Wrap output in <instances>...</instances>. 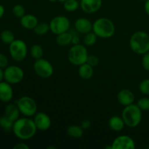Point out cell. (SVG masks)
Segmentation results:
<instances>
[{"mask_svg":"<svg viewBox=\"0 0 149 149\" xmlns=\"http://www.w3.org/2000/svg\"><path fill=\"white\" fill-rule=\"evenodd\" d=\"M125 123L122 117L118 116H113L109 119V127L111 130L115 132H120L125 128Z\"/></svg>","mask_w":149,"mask_h":149,"instance_id":"cell-18","label":"cell"},{"mask_svg":"<svg viewBox=\"0 0 149 149\" xmlns=\"http://www.w3.org/2000/svg\"><path fill=\"white\" fill-rule=\"evenodd\" d=\"M140 1H146V0H140Z\"/></svg>","mask_w":149,"mask_h":149,"instance_id":"cell-43","label":"cell"},{"mask_svg":"<svg viewBox=\"0 0 149 149\" xmlns=\"http://www.w3.org/2000/svg\"><path fill=\"white\" fill-rule=\"evenodd\" d=\"M111 146L112 149H135V143L131 137L122 135L113 140Z\"/></svg>","mask_w":149,"mask_h":149,"instance_id":"cell-11","label":"cell"},{"mask_svg":"<svg viewBox=\"0 0 149 149\" xmlns=\"http://www.w3.org/2000/svg\"><path fill=\"white\" fill-rule=\"evenodd\" d=\"M16 105L18 107L20 113L26 117L34 116L37 111V104L34 99L29 96L20 97L16 100Z\"/></svg>","mask_w":149,"mask_h":149,"instance_id":"cell-6","label":"cell"},{"mask_svg":"<svg viewBox=\"0 0 149 149\" xmlns=\"http://www.w3.org/2000/svg\"><path fill=\"white\" fill-rule=\"evenodd\" d=\"M142 111L137 104L125 106L122 113V117L125 125L128 127L135 128L140 125L142 120Z\"/></svg>","mask_w":149,"mask_h":149,"instance_id":"cell-3","label":"cell"},{"mask_svg":"<svg viewBox=\"0 0 149 149\" xmlns=\"http://www.w3.org/2000/svg\"><path fill=\"white\" fill-rule=\"evenodd\" d=\"M130 47L132 52L138 55L149 52V35L143 31L135 32L130 39Z\"/></svg>","mask_w":149,"mask_h":149,"instance_id":"cell-2","label":"cell"},{"mask_svg":"<svg viewBox=\"0 0 149 149\" xmlns=\"http://www.w3.org/2000/svg\"><path fill=\"white\" fill-rule=\"evenodd\" d=\"M0 38L2 42L7 45H10L15 40V36L13 32L10 30L3 31L0 35Z\"/></svg>","mask_w":149,"mask_h":149,"instance_id":"cell-28","label":"cell"},{"mask_svg":"<svg viewBox=\"0 0 149 149\" xmlns=\"http://www.w3.org/2000/svg\"><path fill=\"white\" fill-rule=\"evenodd\" d=\"M144 10L146 13L149 16V0H146L145 4H144Z\"/></svg>","mask_w":149,"mask_h":149,"instance_id":"cell-38","label":"cell"},{"mask_svg":"<svg viewBox=\"0 0 149 149\" xmlns=\"http://www.w3.org/2000/svg\"><path fill=\"white\" fill-rule=\"evenodd\" d=\"M49 29L52 33L58 35L63 32L68 31L71 23L69 19L63 15H58L54 17L49 23Z\"/></svg>","mask_w":149,"mask_h":149,"instance_id":"cell-10","label":"cell"},{"mask_svg":"<svg viewBox=\"0 0 149 149\" xmlns=\"http://www.w3.org/2000/svg\"><path fill=\"white\" fill-rule=\"evenodd\" d=\"M13 97V90L11 84L6 81L0 82V101L8 103Z\"/></svg>","mask_w":149,"mask_h":149,"instance_id":"cell-14","label":"cell"},{"mask_svg":"<svg viewBox=\"0 0 149 149\" xmlns=\"http://www.w3.org/2000/svg\"><path fill=\"white\" fill-rule=\"evenodd\" d=\"M58 1H60V2H63H63H65V1H66V0H58Z\"/></svg>","mask_w":149,"mask_h":149,"instance_id":"cell-41","label":"cell"},{"mask_svg":"<svg viewBox=\"0 0 149 149\" xmlns=\"http://www.w3.org/2000/svg\"><path fill=\"white\" fill-rule=\"evenodd\" d=\"M3 79H4V71L2 70V68H0V82Z\"/></svg>","mask_w":149,"mask_h":149,"instance_id":"cell-40","label":"cell"},{"mask_svg":"<svg viewBox=\"0 0 149 149\" xmlns=\"http://www.w3.org/2000/svg\"><path fill=\"white\" fill-rule=\"evenodd\" d=\"M24 78V71L17 65H9L4 68V79L10 84L21 82Z\"/></svg>","mask_w":149,"mask_h":149,"instance_id":"cell-8","label":"cell"},{"mask_svg":"<svg viewBox=\"0 0 149 149\" xmlns=\"http://www.w3.org/2000/svg\"><path fill=\"white\" fill-rule=\"evenodd\" d=\"M43 54L44 51L42 46L37 45V44L32 45L30 49V55L33 59L37 60L39 59V58H42V56H43Z\"/></svg>","mask_w":149,"mask_h":149,"instance_id":"cell-24","label":"cell"},{"mask_svg":"<svg viewBox=\"0 0 149 149\" xmlns=\"http://www.w3.org/2000/svg\"><path fill=\"white\" fill-rule=\"evenodd\" d=\"M81 127L82 128L83 130H87L91 126V122H90L89 119H85V120L83 121L81 123Z\"/></svg>","mask_w":149,"mask_h":149,"instance_id":"cell-35","label":"cell"},{"mask_svg":"<svg viewBox=\"0 0 149 149\" xmlns=\"http://www.w3.org/2000/svg\"><path fill=\"white\" fill-rule=\"evenodd\" d=\"M33 70L36 75L43 79L49 78L54 72L52 63L42 58L36 60L33 63Z\"/></svg>","mask_w":149,"mask_h":149,"instance_id":"cell-9","label":"cell"},{"mask_svg":"<svg viewBox=\"0 0 149 149\" xmlns=\"http://www.w3.org/2000/svg\"><path fill=\"white\" fill-rule=\"evenodd\" d=\"M87 63L90 65L91 66L95 67L98 65L99 63V58L95 55H89L88 58L87 60Z\"/></svg>","mask_w":149,"mask_h":149,"instance_id":"cell-32","label":"cell"},{"mask_svg":"<svg viewBox=\"0 0 149 149\" xmlns=\"http://www.w3.org/2000/svg\"><path fill=\"white\" fill-rule=\"evenodd\" d=\"M75 29L81 34H86L93 31V23L86 17H79L75 21Z\"/></svg>","mask_w":149,"mask_h":149,"instance_id":"cell-16","label":"cell"},{"mask_svg":"<svg viewBox=\"0 0 149 149\" xmlns=\"http://www.w3.org/2000/svg\"><path fill=\"white\" fill-rule=\"evenodd\" d=\"M79 7L80 3L77 0H66L63 2L64 9L69 13L77 11Z\"/></svg>","mask_w":149,"mask_h":149,"instance_id":"cell-25","label":"cell"},{"mask_svg":"<svg viewBox=\"0 0 149 149\" xmlns=\"http://www.w3.org/2000/svg\"><path fill=\"white\" fill-rule=\"evenodd\" d=\"M35 125H36L37 130L41 131H45L49 129L52 125V121L50 117L44 112H39L34 115L33 119Z\"/></svg>","mask_w":149,"mask_h":149,"instance_id":"cell-12","label":"cell"},{"mask_svg":"<svg viewBox=\"0 0 149 149\" xmlns=\"http://www.w3.org/2000/svg\"><path fill=\"white\" fill-rule=\"evenodd\" d=\"M137 105L142 111H149V97H141L138 100Z\"/></svg>","mask_w":149,"mask_h":149,"instance_id":"cell-30","label":"cell"},{"mask_svg":"<svg viewBox=\"0 0 149 149\" xmlns=\"http://www.w3.org/2000/svg\"><path fill=\"white\" fill-rule=\"evenodd\" d=\"M49 1H51V2H55V1H58V0H49Z\"/></svg>","mask_w":149,"mask_h":149,"instance_id":"cell-42","label":"cell"},{"mask_svg":"<svg viewBox=\"0 0 149 149\" xmlns=\"http://www.w3.org/2000/svg\"><path fill=\"white\" fill-rule=\"evenodd\" d=\"M20 113V112L16 103L15 104L10 103V104L7 105V106L5 107V110H4V115L14 122L17 119H19Z\"/></svg>","mask_w":149,"mask_h":149,"instance_id":"cell-19","label":"cell"},{"mask_svg":"<svg viewBox=\"0 0 149 149\" xmlns=\"http://www.w3.org/2000/svg\"><path fill=\"white\" fill-rule=\"evenodd\" d=\"M13 149H29V146L24 143H20L16 144L13 147Z\"/></svg>","mask_w":149,"mask_h":149,"instance_id":"cell-36","label":"cell"},{"mask_svg":"<svg viewBox=\"0 0 149 149\" xmlns=\"http://www.w3.org/2000/svg\"><path fill=\"white\" fill-rule=\"evenodd\" d=\"M117 100L122 106H129L135 102V95L131 90L123 89L118 93Z\"/></svg>","mask_w":149,"mask_h":149,"instance_id":"cell-15","label":"cell"},{"mask_svg":"<svg viewBox=\"0 0 149 149\" xmlns=\"http://www.w3.org/2000/svg\"><path fill=\"white\" fill-rule=\"evenodd\" d=\"M13 14L17 18H21L26 14L25 7L22 4H16L13 8Z\"/></svg>","mask_w":149,"mask_h":149,"instance_id":"cell-29","label":"cell"},{"mask_svg":"<svg viewBox=\"0 0 149 149\" xmlns=\"http://www.w3.org/2000/svg\"><path fill=\"white\" fill-rule=\"evenodd\" d=\"M13 125H14V122L10 120L5 115L0 117V127L4 130L5 132H10L13 131Z\"/></svg>","mask_w":149,"mask_h":149,"instance_id":"cell-23","label":"cell"},{"mask_svg":"<svg viewBox=\"0 0 149 149\" xmlns=\"http://www.w3.org/2000/svg\"><path fill=\"white\" fill-rule=\"evenodd\" d=\"M4 14V6L0 4V19L3 17Z\"/></svg>","mask_w":149,"mask_h":149,"instance_id":"cell-39","label":"cell"},{"mask_svg":"<svg viewBox=\"0 0 149 149\" xmlns=\"http://www.w3.org/2000/svg\"><path fill=\"white\" fill-rule=\"evenodd\" d=\"M93 31L102 39H109L115 33V26L107 17H100L93 23Z\"/></svg>","mask_w":149,"mask_h":149,"instance_id":"cell-4","label":"cell"},{"mask_svg":"<svg viewBox=\"0 0 149 149\" xmlns=\"http://www.w3.org/2000/svg\"><path fill=\"white\" fill-rule=\"evenodd\" d=\"M139 90L143 95H149V79H143L139 84Z\"/></svg>","mask_w":149,"mask_h":149,"instance_id":"cell-31","label":"cell"},{"mask_svg":"<svg viewBox=\"0 0 149 149\" xmlns=\"http://www.w3.org/2000/svg\"><path fill=\"white\" fill-rule=\"evenodd\" d=\"M142 65L146 71H149V52L143 55Z\"/></svg>","mask_w":149,"mask_h":149,"instance_id":"cell-33","label":"cell"},{"mask_svg":"<svg viewBox=\"0 0 149 149\" xmlns=\"http://www.w3.org/2000/svg\"><path fill=\"white\" fill-rule=\"evenodd\" d=\"M83 130H84L79 125H71L67 128L66 132L69 136L74 138H81L83 135Z\"/></svg>","mask_w":149,"mask_h":149,"instance_id":"cell-22","label":"cell"},{"mask_svg":"<svg viewBox=\"0 0 149 149\" xmlns=\"http://www.w3.org/2000/svg\"><path fill=\"white\" fill-rule=\"evenodd\" d=\"M73 34L69 33V32H63L60 34L57 35L56 37V42L58 43V45L60 46H67L69 44L71 43L72 41Z\"/></svg>","mask_w":149,"mask_h":149,"instance_id":"cell-21","label":"cell"},{"mask_svg":"<svg viewBox=\"0 0 149 149\" xmlns=\"http://www.w3.org/2000/svg\"><path fill=\"white\" fill-rule=\"evenodd\" d=\"M97 36L92 31L84 34V39H83L84 45L87 47L93 46L96 43V42H97Z\"/></svg>","mask_w":149,"mask_h":149,"instance_id":"cell-26","label":"cell"},{"mask_svg":"<svg viewBox=\"0 0 149 149\" xmlns=\"http://www.w3.org/2000/svg\"><path fill=\"white\" fill-rule=\"evenodd\" d=\"M102 3V0H81L80 7L84 13L92 14L101 8Z\"/></svg>","mask_w":149,"mask_h":149,"instance_id":"cell-13","label":"cell"},{"mask_svg":"<svg viewBox=\"0 0 149 149\" xmlns=\"http://www.w3.org/2000/svg\"><path fill=\"white\" fill-rule=\"evenodd\" d=\"M78 74L79 76L81 77L82 79L88 80L92 78L94 74V70H93V67L89 65L88 63H85L82 64V65H79L78 68Z\"/></svg>","mask_w":149,"mask_h":149,"instance_id":"cell-20","label":"cell"},{"mask_svg":"<svg viewBox=\"0 0 149 149\" xmlns=\"http://www.w3.org/2000/svg\"><path fill=\"white\" fill-rule=\"evenodd\" d=\"M9 52L10 56L14 61L21 62L27 56L28 47L24 41L21 39H15L10 45H9Z\"/></svg>","mask_w":149,"mask_h":149,"instance_id":"cell-7","label":"cell"},{"mask_svg":"<svg viewBox=\"0 0 149 149\" xmlns=\"http://www.w3.org/2000/svg\"><path fill=\"white\" fill-rule=\"evenodd\" d=\"M71 43H72L73 45H78V44H80L79 37L77 35H73Z\"/></svg>","mask_w":149,"mask_h":149,"instance_id":"cell-37","label":"cell"},{"mask_svg":"<svg viewBox=\"0 0 149 149\" xmlns=\"http://www.w3.org/2000/svg\"><path fill=\"white\" fill-rule=\"evenodd\" d=\"M33 31H34V33H36V35H39V36H43V35L46 34L47 33H48L49 31H50V29H49V25L46 23H38L37 26L34 28Z\"/></svg>","mask_w":149,"mask_h":149,"instance_id":"cell-27","label":"cell"},{"mask_svg":"<svg viewBox=\"0 0 149 149\" xmlns=\"http://www.w3.org/2000/svg\"><path fill=\"white\" fill-rule=\"evenodd\" d=\"M8 66V58L4 54L0 53V68H5Z\"/></svg>","mask_w":149,"mask_h":149,"instance_id":"cell-34","label":"cell"},{"mask_svg":"<svg viewBox=\"0 0 149 149\" xmlns=\"http://www.w3.org/2000/svg\"><path fill=\"white\" fill-rule=\"evenodd\" d=\"M88 55L85 45L81 44L74 45L68 51V60L70 63L79 66L87 62Z\"/></svg>","mask_w":149,"mask_h":149,"instance_id":"cell-5","label":"cell"},{"mask_svg":"<svg viewBox=\"0 0 149 149\" xmlns=\"http://www.w3.org/2000/svg\"><path fill=\"white\" fill-rule=\"evenodd\" d=\"M148 149H149V146H148Z\"/></svg>","mask_w":149,"mask_h":149,"instance_id":"cell-44","label":"cell"},{"mask_svg":"<svg viewBox=\"0 0 149 149\" xmlns=\"http://www.w3.org/2000/svg\"><path fill=\"white\" fill-rule=\"evenodd\" d=\"M20 23L24 29L28 30H33L39 23L37 17L32 14H25L20 18Z\"/></svg>","mask_w":149,"mask_h":149,"instance_id":"cell-17","label":"cell"},{"mask_svg":"<svg viewBox=\"0 0 149 149\" xmlns=\"http://www.w3.org/2000/svg\"><path fill=\"white\" fill-rule=\"evenodd\" d=\"M37 130L33 119H31L26 116L17 119L14 122L13 127L14 135L23 141H27L33 138Z\"/></svg>","mask_w":149,"mask_h":149,"instance_id":"cell-1","label":"cell"}]
</instances>
